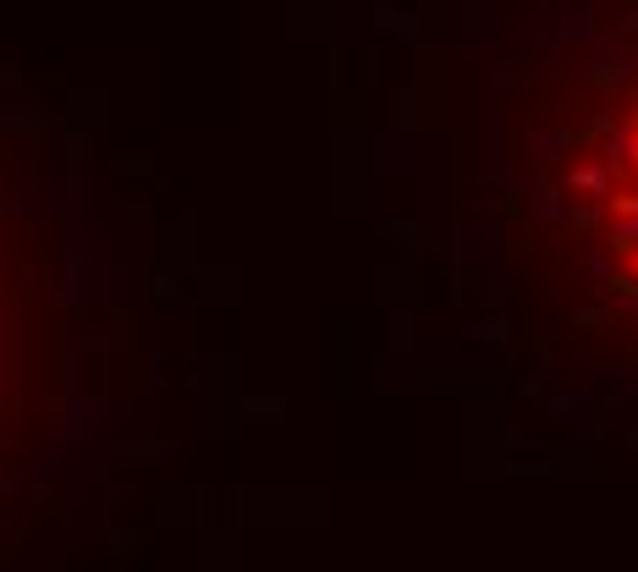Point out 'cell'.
I'll list each match as a JSON object with an SVG mask.
<instances>
[{"label": "cell", "instance_id": "obj_1", "mask_svg": "<svg viewBox=\"0 0 638 572\" xmlns=\"http://www.w3.org/2000/svg\"><path fill=\"white\" fill-rule=\"evenodd\" d=\"M55 286L44 264V215L22 204L0 165V495L33 462L61 380Z\"/></svg>", "mask_w": 638, "mask_h": 572}, {"label": "cell", "instance_id": "obj_2", "mask_svg": "<svg viewBox=\"0 0 638 572\" xmlns=\"http://www.w3.org/2000/svg\"><path fill=\"white\" fill-rule=\"evenodd\" d=\"M622 264H627V281H633V286H638V248H633V253H627V259H622Z\"/></svg>", "mask_w": 638, "mask_h": 572}]
</instances>
